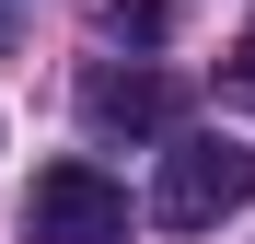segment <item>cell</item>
<instances>
[{"mask_svg":"<svg viewBox=\"0 0 255 244\" xmlns=\"http://www.w3.org/2000/svg\"><path fill=\"white\" fill-rule=\"evenodd\" d=\"M232 93L255 105V35H244V47H232Z\"/></svg>","mask_w":255,"mask_h":244,"instance_id":"cell-5","label":"cell"},{"mask_svg":"<svg viewBox=\"0 0 255 244\" xmlns=\"http://www.w3.org/2000/svg\"><path fill=\"white\" fill-rule=\"evenodd\" d=\"M174 116H186V93L162 70H139V58H93L81 70V128L93 140H174Z\"/></svg>","mask_w":255,"mask_h":244,"instance_id":"cell-3","label":"cell"},{"mask_svg":"<svg viewBox=\"0 0 255 244\" xmlns=\"http://www.w3.org/2000/svg\"><path fill=\"white\" fill-rule=\"evenodd\" d=\"M23 233L35 244H128V186L93 175V163H47L23 198Z\"/></svg>","mask_w":255,"mask_h":244,"instance_id":"cell-2","label":"cell"},{"mask_svg":"<svg viewBox=\"0 0 255 244\" xmlns=\"http://www.w3.org/2000/svg\"><path fill=\"white\" fill-rule=\"evenodd\" d=\"M93 23L116 47H162V0H93Z\"/></svg>","mask_w":255,"mask_h":244,"instance_id":"cell-4","label":"cell"},{"mask_svg":"<svg viewBox=\"0 0 255 244\" xmlns=\"http://www.w3.org/2000/svg\"><path fill=\"white\" fill-rule=\"evenodd\" d=\"M232 210H255V151L244 140L197 128V140L162 151V175H151V221L162 233H209V221H232Z\"/></svg>","mask_w":255,"mask_h":244,"instance_id":"cell-1","label":"cell"}]
</instances>
